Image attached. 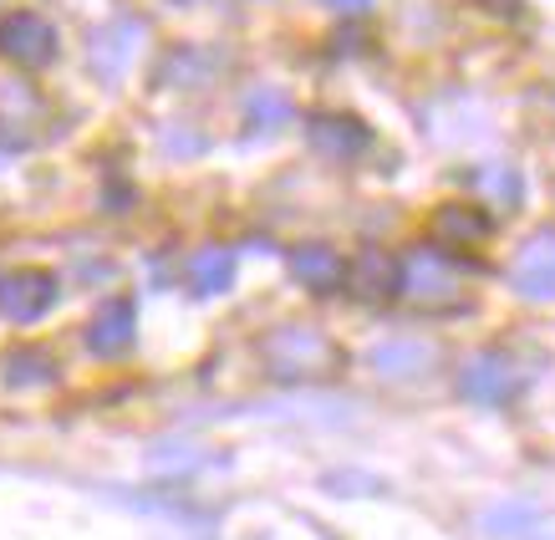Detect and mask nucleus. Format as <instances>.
<instances>
[{
    "mask_svg": "<svg viewBox=\"0 0 555 540\" xmlns=\"http://www.w3.org/2000/svg\"><path fill=\"white\" fill-rule=\"evenodd\" d=\"M367 362L383 372V377H418L423 368H434V347H428V342H403V337L377 342L367 352Z\"/></svg>",
    "mask_w": 555,
    "mask_h": 540,
    "instance_id": "nucleus-13",
    "label": "nucleus"
},
{
    "mask_svg": "<svg viewBox=\"0 0 555 540\" xmlns=\"http://www.w3.org/2000/svg\"><path fill=\"white\" fill-rule=\"evenodd\" d=\"M245 113H250L255 128H281V123H291L296 107H291V92H281V87H255Z\"/></svg>",
    "mask_w": 555,
    "mask_h": 540,
    "instance_id": "nucleus-15",
    "label": "nucleus"
},
{
    "mask_svg": "<svg viewBox=\"0 0 555 540\" xmlns=\"http://www.w3.org/2000/svg\"><path fill=\"white\" fill-rule=\"evenodd\" d=\"M489 230H494V220H489L479 204H443L434 215L438 245H479V240H489Z\"/></svg>",
    "mask_w": 555,
    "mask_h": 540,
    "instance_id": "nucleus-12",
    "label": "nucleus"
},
{
    "mask_svg": "<svg viewBox=\"0 0 555 540\" xmlns=\"http://www.w3.org/2000/svg\"><path fill=\"white\" fill-rule=\"evenodd\" d=\"M525 388V372L520 362L500 347H489V352H474L464 368H459V393L479 408H505L515 393Z\"/></svg>",
    "mask_w": 555,
    "mask_h": 540,
    "instance_id": "nucleus-3",
    "label": "nucleus"
},
{
    "mask_svg": "<svg viewBox=\"0 0 555 540\" xmlns=\"http://www.w3.org/2000/svg\"><path fill=\"white\" fill-rule=\"evenodd\" d=\"M341 281H347V291L362 296V301L398 296V260H392L387 250H377V245H367V250L352 255V266L341 270Z\"/></svg>",
    "mask_w": 555,
    "mask_h": 540,
    "instance_id": "nucleus-9",
    "label": "nucleus"
},
{
    "mask_svg": "<svg viewBox=\"0 0 555 540\" xmlns=\"http://www.w3.org/2000/svg\"><path fill=\"white\" fill-rule=\"evenodd\" d=\"M270 372L286 377V383H311V377H326V372L341 368V347L317 326H301V321H286L275 326L266 342H260Z\"/></svg>",
    "mask_w": 555,
    "mask_h": 540,
    "instance_id": "nucleus-2",
    "label": "nucleus"
},
{
    "mask_svg": "<svg viewBox=\"0 0 555 540\" xmlns=\"http://www.w3.org/2000/svg\"><path fill=\"white\" fill-rule=\"evenodd\" d=\"M398 296H408L418 311H464L469 306V275L443 250L418 245L398 260Z\"/></svg>",
    "mask_w": 555,
    "mask_h": 540,
    "instance_id": "nucleus-1",
    "label": "nucleus"
},
{
    "mask_svg": "<svg viewBox=\"0 0 555 540\" xmlns=\"http://www.w3.org/2000/svg\"><path fill=\"white\" fill-rule=\"evenodd\" d=\"M509 286L525 301H555V224L535 230L509 260Z\"/></svg>",
    "mask_w": 555,
    "mask_h": 540,
    "instance_id": "nucleus-4",
    "label": "nucleus"
},
{
    "mask_svg": "<svg viewBox=\"0 0 555 540\" xmlns=\"http://www.w3.org/2000/svg\"><path fill=\"white\" fill-rule=\"evenodd\" d=\"M341 270H347V260H341L332 245H296L291 250V275L301 281L306 291H337L341 286Z\"/></svg>",
    "mask_w": 555,
    "mask_h": 540,
    "instance_id": "nucleus-10",
    "label": "nucleus"
},
{
    "mask_svg": "<svg viewBox=\"0 0 555 540\" xmlns=\"http://www.w3.org/2000/svg\"><path fill=\"white\" fill-rule=\"evenodd\" d=\"M0 51L21 62V67H47L56 56V26L36 11H11L0 21Z\"/></svg>",
    "mask_w": 555,
    "mask_h": 540,
    "instance_id": "nucleus-6",
    "label": "nucleus"
},
{
    "mask_svg": "<svg viewBox=\"0 0 555 540\" xmlns=\"http://www.w3.org/2000/svg\"><path fill=\"white\" fill-rule=\"evenodd\" d=\"M51 306H56V281L47 270H11V275H0V317L31 326V321L47 317Z\"/></svg>",
    "mask_w": 555,
    "mask_h": 540,
    "instance_id": "nucleus-7",
    "label": "nucleus"
},
{
    "mask_svg": "<svg viewBox=\"0 0 555 540\" xmlns=\"http://www.w3.org/2000/svg\"><path fill=\"white\" fill-rule=\"evenodd\" d=\"M306 143L326 164H352V158L367 153L372 133H367V123L352 118V113H317V118L306 123Z\"/></svg>",
    "mask_w": 555,
    "mask_h": 540,
    "instance_id": "nucleus-5",
    "label": "nucleus"
},
{
    "mask_svg": "<svg viewBox=\"0 0 555 540\" xmlns=\"http://www.w3.org/2000/svg\"><path fill=\"white\" fill-rule=\"evenodd\" d=\"M184 275L199 296H219V291L235 286V250L230 245H199V250L189 255Z\"/></svg>",
    "mask_w": 555,
    "mask_h": 540,
    "instance_id": "nucleus-11",
    "label": "nucleus"
},
{
    "mask_svg": "<svg viewBox=\"0 0 555 540\" xmlns=\"http://www.w3.org/2000/svg\"><path fill=\"white\" fill-rule=\"evenodd\" d=\"M0 377L11 383V388H41V383H51L56 372H51V357L36 352V347H16V352L0 357Z\"/></svg>",
    "mask_w": 555,
    "mask_h": 540,
    "instance_id": "nucleus-14",
    "label": "nucleus"
},
{
    "mask_svg": "<svg viewBox=\"0 0 555 540\" xmlns=\"http://www.w3.org/2000/svg\"><path fill=\"white\" fill-rule=\"evenodd\" d=\"M133 337H138L133 301H128V296H113V301L92 317V326H87V352L92 357H122L128 347H133Z\"/></svg>",
    "mask_w": 555,
    "mask_h": 540,
    "instance_id": "nucleus-8",
    "label": "nucleus"
},
{
    "mask_svg": "<svg viewBox=\"0 0 555 540\" xmlns=\"http://www.w3.org/2000/svg\"><path fill=\"white\" fill-rule=\"evenodd\" d=\"M326 5H332V11H357V16L372 11V0H326Z\"/></svg>",
    "mask_w": 555,
    "mask_h": 540,
    "instance_id": "nucleus-16",
    "label": "nucleus"
}]
</instances>
